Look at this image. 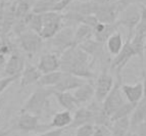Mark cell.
<instances>
[{
  "label": "cell",
  "instance_id": "obj_22",
  "mask_svg": "<svg viewBox=\"0 0 146 136\" xmlns=\"http://www.w3.org/2000/svg\"><path fill=\"white\" fill-rule=\"evenodd\" d=\"M78 46L85 51L89 56L93 57V61H95L96 58H101L103 55V44L95 41L93 38L88 39Z\"/></svg>",
  "mask_w": 146,
  "mask_h": 136
},
{
  "label": "cell",
  "instance_id": "obj_5",
  "mask_svg": "<svg viewBox=\"0 0 146 136\" xmlns=\"http://www.w3.org/2000/svg\"><path fill=\"white\" fill-rule=\"evenodd\" d=\"M119 80L117 83L113 84V87L111 88L110 92L107 94V96L104 98L101 105V109L102 111L107 115V116L111 117V115L119 109L122 105H124L125 102V97L123 94L122 90H121V85H122V77L121 75L117 76Z\"/></svg>",
  "mask_w": 146,
  "mask_h": 136
},
{
  "label": "cell",
  "instance_id": "obj_24",
  "mask_svg": "<svg viewBox=\"0 0 146 136\" xmlns=\"http://www.w3.org/2000/svg\"><path fill=\"white\" fill-rule=\"evenodd\" d=\"M53 96L55 97L58 105L68 112L72 113L80 107L71 92H53Z\"/></svg>",
  "mask_w": 146,
  "mask_h": 136
},
{
  "label": "cell",
  "instance_id": "obj_6",
  "mask_svg": "<svg viewBox=\"0 0 146 136\" xmlns=\"http://www.w3.org/2000/svg\"><path fill=\"white\" fill-rule=\"evenodd\" d=\"M17 44L29 57L34 56L43 46V39L31 30H26L17 36Z\"/></svg>",
  "mask_w": 146,
  "mask_h": 136
},
{
  "label": "cell",
  "instance_id": "obj_4",
  "mask_svg": "<svg viewBox=\"0 0 146 136\" xmlns=\"http://www.w3.org/2000/svg\"><path fill=\"white\" fill-rule=\"evenodd\" d=\"M42 29L39 35L43 40H49L62 28V15L59 12H45L41 13Z\"/></svg>",
  "mask_w": 146,
  "mask_h": 136
},
{
  "label": "cell",
  "instance_id": "obj_1",
  "mask_svg": "<svg viewBox=\"0 0 146 136\" xmlns=\"http://www.w3.org/2000/svg\"><path fill=\"white\" fill-rule=\"evenodd\" d=\"M60 68L62 73L72 74L82 79L93 78V72L91 70L90 56L77 45L68 47L59 55Z\"/></svg>",
  "mask_w": 146,
  "mask_h": 136
},
{
  "label": "cell",
  "instance_id": "obj_19",
  "mask_svg": "<svg viewBox=\"0 0 146 136\" xmlns=\"http://www.w3.org/2000/svg\"><path fill=\"white\" fill-rule=\"evenodd\" d=\"M73 95L79 105H87L94 97V85L89 82L84 83L75 90Z\"/></svg>",
  "mask_w": 146,
  "mask_h": 136
},
{
  "label": "cell",
  "instance_id": "obj_30",
  "mask_svg": "<svg viewBox=\"0 0 146 136\" xmlns=\"http://www.w3.org/2000/svg\"><path fill=\"white\" fill-rule=\"evenodd\" d=\"M58 0H38L32 8L34 13H45V12H54V8Z\"/></svg>",
  "mask_w": 146,
  "mask_h": 136
},
{
  "label": "cell",
  "instance_id": "obj_38",
  "mask_svg": "<svg viewBox=\"0 0 146 136\" xmlns=\"http://www.w3.org/2000/svg\"><path fill=\"white\" fill-rule=\"evenodd\" d=\"M13 131L11 128H2L0 129V136H9L10 134H11V132Z\"/></svg>",
  "mask_w": 146,
  "mask_h": 136
},
{
  "label": "cell",
  "instance_id": "obj_14",
  "mask_svg": "<svg viewBox=\"0 0 146 136\" xmlns=\"http://www.w3.org/2000/svg\"><path fill=\"white\" fill-rule=\"evenodd\" d=\"M119 11L115 2L105 5H99V8L95 12V17L101 24H115L119 17Z\"/></svg>",
  "mask_w": 146,
  "mask_h": 136
},
{
  "label": "cell",
  "instance_id": "obj_35",
  "mask_svg": "<svg viewBox=\"0 0 146 136\" xmlns=\"http://www.w3.org/2000/svg\"><path fill=\"white\" fill-rule=\"evenodd\" d=\"M92 136H110V127L103 125H95Z\"/></svg>",
  "mask_w": 146,
  "mask_h": 136
},
{
  "label": "cell",
  "instance_id": "obj_16",
  "mask_svg": "<svg viewBox=\"0 0 146 136\" xmlns=\"http://www.w3.org/2000/svg\"><path fill=\"white\" fill-rule=\"evenodd\" d=\"M42 76V73L38 70L37 66H34L32 63H26L22 73L20 75V84L21 87L25 88L27 86L37 84L38 80Z\"/></svg>",
  "mask_w": 146,
  "mask_h": 136
},
{
  "label": "cell",
  "instance_id": "obj_41",
  "mask_svg": "<svg viewBox=\"0 0 146 136\" xmlns=\"http://www.w3.org/2000/svg\"><path fill=\"white\" fill-rule=\"evenodd\" d=\"M7 1H9V0H1V1H0V2H3L5 4V3L7 2Z\"/></svg>",
  "mask_w": 146,
  "mask_h": 136
},
{
  "label": "cell",
  "instance_id": "obj_36",
  "mask_svg": "<svg viewBox=\"0 0 146 136\" xmlns=\"http://www.w3.org/2000/svg\"><path fill=\"white\" fill-rule=\"evenodd\" d=\"M64 131H66V129H53V130H48V131L35 136H61L64 133Z\"/></svg>",
  "mask_w": 146,
  "mask_h": 136
},
{
  "label": "cell",
  "instance_id": "obj_18",
  "mask_svg": "<svg viewBox=\"0 0 146 136\" xmlns=\"http://www.w3.org/2000/svg\"><path fill=\"white\" fill-rule=\"evenodd\" d=\"M117 24H101L98 23L94 28H93V35L92 38L95 41L99 43H104L106 40L111 36L113 33L117 31Z\"/></svg>",
  "mask_w": 146,
  "mask_h": 136
},
{
  "label": "cell",
  "instance_id": "obj_23",
  "mask_svg": "<svg viewBox=\"0 0 146 136\" xmlns=\"http://www.w3.org/2000/svg\"><path fill=\"white\" fill-rule=\"evenodd\" d=\"M129 121H130V128L146 122V98H145V96L136 105L134 111L130 115Z\"/></svg>",
  "mask_w": 146,
  "mask_h": 136
},
{
  "label": "cell",
  "instance_id": "obj_10",
  "mask_svg": "<svg viewBox=\"0 0 146 136\" xmlns=\"http://www.w3.org/2000/svg\"><path fill=\"white\" fill-rule=\"evenodd\" d=\"M74 30L70 27L61 28L51 39V45L55 49V53L60 55L63 51L74 45Z\"/></svg>",
  "mask_w": 146,
  "mask_h": 136
},
{
  "label": "cell",
  "instance_id": "obj_37",
  "mask_svg": "<svg viewBox=\"0 0 146 136\" xmlns=\"http://www.w3.org/2000/svg\"><path fill=\"white\" fill-rule=\"evenodd\" d=\"M4 3L0 2V29H1V26H2L3 23V15H4Z\"/></svg>",
  "mask_w": 146,
  "mask_h": 136
},
{
  "label": "cell",
  "instance_id": "obj_26",
  "mask_svg": "<svg viewBox=\"0 0 146 136\" xmlns=\"http://www.w3.org/2000/svg\"><path fill=\"white\" fill-rule=\"evenodd\" d=\"M130 129L129 117L122 118V119L115 120L111 122L110 126V136H125Z\"/></svg>",
  "mask_w": 146,
  "mask_h": 136
},
{
  "label": "cell",
  "instance_id": "obj_7",
  "mask_svg": "<svg viewBox=\"0 0 146 136\" xmlns=\"http://www.w3.org/2000/svg\"><path fill=\"white\" fill-rule=\"evenodd\" d=\"M40 117L35 115L28 114V113H20L19 117L15 121L11 129L15 131H22V132H35L43 128V130L48 129L47 125H40L39 123Z\"/></svg>",
  "mask_w": 146,
  "mask_h": 136
},
{
  "label": "cell",
  "instance_id": "obj_33",
  "mask_svg": "<svg viewBox=\"0 0 146 136\" xmlns=\"http://www.w3.org/2000/svg\"><path fill=\"white\" fill-rule=\"evenodd\" d=\"M76 129L77 130H76L75 136H92L93 131H94V125H83V126H80Z\"/></svg>",
  "mask_w": 146,
  "mask_h": 136
},
{
  "label": "cell",
  "instance_id": "obj_34",
  "mask_svg": "<svg viewBox=\"0 0 146 136\" xmlns=\"http://www.w3.org/2000/svg\"><path fill=\"white\" fill-rule=\"evenodd\" d=\"M20 79V76H11V77H4L0 79V94L4 91L10 84L15 83L17 80Z\"/></svg>",
  "mask_w": 146,
  "mask_h": 136
},
{
  "label": "cell",
  "instance_id": "obj_3",
  "mask_svg": "<svg viewBox=\"0 0 146 136\" xmlns=\"http://www.w3.org/2000/svg\"><path fill=\"white\" fill-rule=\"evenodd\" d=\"M143 9H145V6H142L140 4L136 5L134 2L119 15V17H117L115 23L117 24V26H124V27L128 28V30H129V37L128 38L131 39L133 36V32L141 19Z\"/></svg>",
  "mask_w": 146,
  "mask_h": 136
},
{
  "label": "cell",
  "instance_id": "obj_11",
  "mask_svg": "<svg viewBox=\"0 0 146 136\" xmlns=\"http://www.w3.org/2000/svg\"><path fill=\"white\" fill-rule=\"evenodd\" d=\"M133 56H136L134 49L130 43V38L126 41V43L123 45L122 49L115 56H113V59L110 63V68L117 72V75H121V71L126 67L128 61L131 59Z\"/></svg>",
  "mask_w": 146,
  "mask_h": 136
},
{
  "label": "cell",
  "instance_id": "obj_21",
  "mask_svg": "<svg viewBox=\"0 0 146 136\" xmlns=\"http://www.w3.org/2000/svg\"><path fill=\"white\" fill-rule=\"evenodd\" d=\"M72 113L68 111H61V112H57L54 114V116L52 117L51 122L49 123L47 126L48 129L54 128V129H66L70 126V124L72 123Z\"/></svg>",
  "mask_w": 146,
  "mask_h": 136
},
{
  "label": "cell",
  "instance_id": "obj_27",
  "mask_svg": "<svg viewBox=\"0 0 146 136\" xmlns=\"http://www.w3.org/2000/svg\"><path fill=\"white\" fill-rule=\"evenodd\" d=\"M9 7L13 11L15 19H24L26 15L31 12V4L28 0H15L10 4Z\"/></svg>",
  "mask_w": 146,
  "mask_h": 136
},
{
  "label": "cell",
  "instance_id": "obj_45",
  "mask_svg": "<svg viewBox=\"0 0 146 136\" xmlns=\"http://www.w3.org/2000/svg\"><path fill=\"white\" fill-rule=\"evenodd\" d=\"M9 136H10V135H9ZM13 136H15V135H13Z\"/></svg>",
  "mask_w": 146,
  "mask_h": 136
},
{
  "label": "cell",
  "instance_id": "obj_17",
  "mask_svg": "<svg viewBox=\"0 0 146 136\" xmlns=\"http://www.w3.org/2000/svg\"><path fill=\"white\" fill-rule=\"evenodd\" d=\"M124 97L128 100V102L132 103H137L144 97V82L136 83L134 85H129V84H122L121 85Z\"/></svg>",
  "mask_w": 146,
  "mask_h": 136
},
{
  "label": "cell",
  "instance_id": "obj_32",
  "mask_svg": "<svg viewBox=\"0 0 146 136\" xmlns=\"http://www.w3.org/2000/svg\"><path fill=\"white\" fill-rule=\"evenodd\" d=\"M0 39V54L3 56H8L11 54V52L15 50V46L10 41L7 35H1Z\"/></svg>",
  "mask_w": 146,
  "mask_h": 136
},
{
  "label": "cell",
  "instance_id": "obj_29",
  "mask_svg": "<svg viewBox=\"0 0 146 136\" xmlns=\"http://www.w3.org/2000/svg\"><path fill=\"white\" fill-rule=\"evenodd\" d=\"M61 76H62V72L60 71H56V72H51V73L47 74H42L40 79L37 82V85L39 87L47 88V87H53L60 80Z\"/></svg>",
  "mask_w": 146,
  "mask_h": 136
},
{
  "label": "cell",
  "instance_id": "obj_12",
  "mask_svg": "<svg viewBox=\"0 0 146 136\" xmlns=\"http://www.w3.org/2000/svg\"><path fill=\"white\" fill-rule=\"evenodd\" d=\"M25 65H26V58L23 55L22 52L15 47V50L12 51L11 54L9 55V58L5 63L4 68H3L5 76L6 77L20 76Z\"/></svg>",
  "mask_w": 146,
  "mask_h": 136
},
{
  "label": "cell",
  "instance_id": "obj_31",
  "mask_svg": "<svg viewBox=\"0 0 146 136\" xmlns=\"http://www.w3.org/2000/svg\"><path fill=\"white\" fill-rule=\"evenodd\" d=\"M138 103V102H137ZM137 103H132V102H125L124 105H122L119 109L115 111L110 117V122H113L115 120L122 119V118H126V117H130L132 112L134 111L135 107Z\"/></svg>",
  "mask_w": 146,
  "mask_h": 136
},
{
  "label": "cell",
  "instance_id": "obj_28",
  "mask_svg": "<svg viewBox=\"0 0 146 136\" xmlns=\"http://www.w3.org/2000/svg\"><path fill=\"white\" fill-rule=\"evenodd\" d=\"M93 29L87 25L79 24L76 31L74 32V45H80L88 39L92 38Z\"/></svg>",
  "mask_w": 146,
  "mask_h": 136
},
{
  "label": "cell",
  "instance_id": "obj_40",
  "mask_svg": "<svg viewBox=\"0 0 146 136\" xmlns=\"http://www.w3.org/2000/svg\"><path fill=\"white\" fill-rule=\"evenodd\" d=\"M125 136H141V135H139V134H137L136 132L132 131V130H130V129H129V131L127 132Z\"/></svg>",
  "mask_w": 146,
  "mask_h": 136
},
{
  "label": "cell",
  "instance_id": "obj_42",
  "mask_svg": "<svg viewBox=\"0 0 146 136\" xmlns=\"http://www.w3.org/2000/svg\"><path fill=\"white\" fill-rule=\"evenodd\" d=\"M2 103H3V101L0 102V112H1V109H2Z\"/></svg>",
  "mask_w": 146,
  "mask_h": 136
},
{
  "label": "cell",
  "instance_id": "obj_13",
  "mask_svg": "<svg viewBox=\"0 0 146 136\" xmlns=\"http://www.w3.org/2000/svg\"><path fill=\"white\" fill-rule=\"evenodd\" d=\"M86 83V80L79 78L77 76H74L72 74L62 73L59 82L55 86L51 87L53 92H70V90L77 89L81 85Z\"/></svg>",
  "mask_w": 146,
  "mask_h": 136
},
{
  "label": "cell",
  "instance_id": "obj_44",
  "mask_svg": "<svg viewBox=\"0 0 146 136\" xmlns=\"http://www.w3.org/2000/svg\"><path fill=\"white\" fill-rule=\"evenodd\" d=\"M0 36H1V31H0Z\"/></svg>",
  "mask_w": 146,
  "mask_h": 136
},
{
  "label": "cell",
  "instance_id": "obj_25",
  "mask_svg": "<svg viewBox=\"0 0 146 136\" xmlns=\"http://www.w3.org/2000/svg\"><path fill=\"white\" fill-rule=\"evenodd\" d=\"M105 43H106V49L108 53L111 54L112 56H115L121 51L123 45H124L122 34L119 31H117L107 39Z\"/></svg>",
  "mask_w": 146,
  "mask_h": 136
},
{
  "label": "cell",
  "instance_id": "obj_15",
  "mask_svg": "<svg viewBox=\"0 0 146 136\" xmlns=\"http://www.w3.org/2000/svg\"><path fill=\"white\" fill-rule=\"evenodd\" d=\"M37 68L42 74H47L59 71V68H60L59 55L57 53H55V52L44 53L43 55L40 56Z\"/></svg>",
  "mask_w": 146,
  "mask_h": 136
},
{
  "label": "cell",
  "instance_id": "obj_9",
  "mask_svg": "<svg viewBox=\"0 0 146 136\" xmlns=\"http://www.w3.org/2000/svg\"><path fill=\"white\" fill-rule=\"evenodd\" d=\"M113 84H115V81H113V77L111 76V74L108 72L106 68L103 69L96 81V84L94 85L95 101L98 103H102L104 98L113 87Z\"/></svg>",
  "mask_w": 146,
  "mask_h": 136
},
{
  "label": "cell",
  "instance_id": "obj_2",
  "mask_svg": "<svg viewBox=\"0 0 146 136\" xmlns=\"http://www.w3.org/2000/svg\"><path fill=\"white\" fill-rule=\"evenodd\" d=\"M51 95H53V90L51 88L39 87L30 95L20 113H28L41 117L44 111L48 107V100Z\"/></svg>",
  "mask_w": 146,
  "mask_h": 136
},
{
  "label": "cell",
  "instance_id": "obj_8",
  "mask_svg": "<svg viewBox=\"0 0 146 136\" xmlns=\"http://www.w3.org/2000/svg\"><path fill=\"white\" fill-rule=\"evenodd\" d=\"M98 102H93L88 107H81L76 109L75 115H74L72 123L66 129H75L78 128L83 125L91 124L94 125V117H95V111L100 107Z\"/></svg>",
  "mask_w": 146,
  "mask_h": 136
},
{
  "label": "cell",
  "instance_id": "obj_20",
  "mask_svg": "<svg viewBox=\"0 0 146 136\" xmlns=\"http://www.w3.org/2000/svg\"><path fill=\"white\" fill-rule=\"evenodd\" d=\"M98 8H99V5L97 3L93 2L92 0H87L83 2H77L74 5L71 3L66 9L68 11H74L81 15H95V12L97 11Z\"/></svg>",
  "mask_w": 146,
  "mask_h": 136
},
{
  "label": "cell",
  "instance_id": "obj_43",
  "mask_svg": "<svg viewBox=\"0 0 146 136\" xmlns=\"http://www.w3.org/2000/svg\"><path fill=\"white\" fill-rule=\"evenodd\" d=\"M2 101H3V100H2V99H1V100H0V102H2Z\"/></svg>",
  "mask_w": 146,
  "mask_h": 136
},
{
  "label": "cell",
  "instance_id": "obj_39",
  "mask_svg": "<svg viewBox=\"0 0 146 136\" xmlns=\"http://www.w3.org/2000/svg\"><path fill=\"white\" fill-rule=\"evenodd\" d=\"M5 63H6V57L0 54V70H2L5 66Z\"/></svg>",
  "mask_w": 146,
  "mask_h": 136
}]
</instances>
